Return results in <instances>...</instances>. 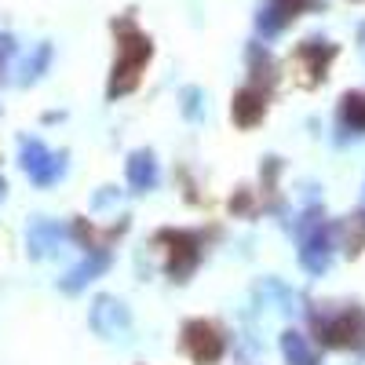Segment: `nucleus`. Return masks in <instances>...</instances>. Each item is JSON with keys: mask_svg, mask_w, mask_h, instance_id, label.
<instances>
[{"mask_svg": "<svg viewBox=\"0 0 365 365\" xmlns=\"http://www.w3.org/2000/svg\"><path fill=\"white\" fill-rule=\"evenodd\" d=\"M48 58H51V48H48V44H41V48H37L34 55L26 58V66H22V77H19V81H22V84L37 81V77L44 73V66H48Z\"/></svg>", "mask_w": 365, "mask_h": 365, "instance_id": "17", "label": "nucleus"}, {"mask_svg": "<svg viewBox=\"0 0 365 365\" xmlns=\"http://www.w3.org/2000/svg\"><path fill=\"white\" fill-rule=\"evenodd\" d=\"M296 241H299V263L311 274H325L332 263V249H336V234H332L329 220L322 216V208H307L299 216Z\"/></svg>", "mask_w": 365, "mask_h": 365, "instance_id": "3", "label": "nucleus"}, {"mask_svg": "<svg viewBox=\"0 0 365 365\" xmlns=\"http://www.w3.org/2000/svg\"><path fill=\"white\" fill-rule=\"evenodd\" d=\"M340 132L347 135H365V96L361 91H347L340 103Z\"/></svg>", "mask_w": 365, "mask_h": 365, "instance_id": "16", "label": "nucleus"}, {"mask_svg": "<svg viewBox=\"0 0 365 365\" xmlns=\"http://www.w3.org/2000/svg\"><path fill=\"white\" fill-rule=\"evenodd\" d=\"M179 347L187 351V358L194 365H216L227 351V336H223V329L216 322H208V318H194L182 325L179 332Z\"/></svg>", "mask_w": 365, "mask_h": 365, "instance_id": "5", "label": "nucleus"}, {"mask_svg": "<svg viewBox=\"0 0 365 365\" xmlns=\"http://www.w3.org/2000/svg\"><path fill=\"white\" fill-rule=\"evenodd\" d=\"M110 267V252L106 249H96V252H88L73 270H66L63 274V282H58V289H63V292H81L88 282H96L99 278V274Z\"/></svg>", "mask_w": 365, "mask_h": 365, "instance_id": "12", "label": "nucleus"}, {"mask_svg": "<svg viewBox=\"0 0 365 365\" xmlns=\"http://www.w3.org/2000/svg\"><path fill=\"white\" fill-rule=\"evenodd\" d=\"M311 8H325V0H267L259 8L256 26L263 37H278L299 11H311Z\"/></svg>", "mask_w": 365, "mask_h": 365, "instance_id": "8", "label": "nucleus"}, {"mask_svg": "<svg viewBox=\"0 0 365 365\" xmlns=\"http://www.w3.org/2000/svg\"><path fill=\"white\" fill-rule=\"evenodd\" d=\"M332 55H336V48H332L329 41H303V44L296 48V63H299L303 73H307V84H311V88L325 77Z\"/></svg>", "mask_w": 365, "mask_h": 365, "instance_id": "10", "label": "nucleus"}, {"mask_svg": "<svg viewBox=\"0 0 365 365\" xmlns=\"http://www.w3.org/2000/svg\"><path fill=\"white\" fill-rule=\"evenodd\" d=\"M282 354L289 365H318V351L311 347V340L299 329H285L282 332Z\"/></svg>", "mask_w": 365, "mask_h": 365, "instance_id": "14", "label": "nucleus"}, {"mask_svg": "<svg viewBox=\"0 0 365 365\" xmlns=\"http://www.w3.org/2000/svg\"><path fill=\"white\" fill-rule=\"evenodd\" d=\"M182 99H187V113H190V117H201V106H197L201 91H197V88H187V91H182Z\"/></svg>", "mask_w": 365, "mask_h": 365, "instance_id": "19", "label": "nucleus"}, {"mask_svg": "<svg viewBox=\"0 0 365 365\" xmlns=\"http://www.w3.org/2000/svg\"><path fill=\"white\" fill-rule=\"evenodd\" d=\"M332 234H336V245L347 256H358L361 245H365V212H361V216H347L340 223H332Z\"/></svg>", "mask_w": 365, "mask_h": 365, "instance_id": "15", "label": "nucleus"}, {"mask_svg": "<svg viewBox=\"0 0 365 365\" xmlns=\"http://www.w3.org/2000/svg\"><path fill=\"white\" fill-rule=\"evenodd\" d=\"M307 322L329 351H354L365 358V311L358 303H311Z\"/></svg>", "mask_w": 365, "mask_h": 365, "instance_id": "1", "label": "nucleus"}, {"mask_svg": "<svg viewBox=\"0 0 365 365\" xmlns=\"http://www.w3.org/2000/svg\"><path fill=\"white\" fill-rule=\"evenodd\" d=\"M0 197H4V182H0Z\"/></svg>", "mask_w": 365, "mask_h": 365, "instance_id": "20", "label": "nucleus"}, {"mask_svg": "<svg viewBox=\"0 0 365 365\" xmlns=\"http://www.w3.org/2000/svg\"><path fill=\"white\" fill-rule=\"evenodd\" d=\"M88 322H91V329H96L99 336H106V340H120V336H128V329H132L128 307H125L120 299H113V296H99L96 303H91Z\"/></svg>", "mask_w": 365, "mask_h": 365, "instance_id": "7", "label": "nucleus"}, {"mask_svg": "<svg viewBox=\"0 0 365 365\" xmlns=\"http://www.w3.org/2000/svg\"><path fill=\"white\" fill-rule=\"evenodd\" d=\"M11 55H15V41L4 34L0 37V81H4V73H8V63H11Z\"/></svg>", "mask_w": 365, "mask_h": 365, "instance_id": "18", "label": "nucleus"}, {"mask_svg": "<svg viewBox=\"0 0 365 365\" xmlns=\"http://www.w3.org/2000/svg\"><path fill=\"white\" fill-rule=\"evenodd\" d=\"M154 245L165 249V270L172 282H187L201 263V234L197 230H158Z\"/></svg>", "mask_w": 365, "mask_h": 365, "instance_id": "4", "label": "nucleus"}, {"mask_svg": "<svg viewBox=\"0 0 365 365\" xmlns=\"http://www.w3.org/2000/svg\"><path fill=\"white\" fill-rule=\"evenodd\" d=\"M63 241H70V227L55 223V220H34V223H29V230H26V245H29V256H37V259H44V256H55Z\"/></svg>", "mask_w": 365, "mask_h": 365, "instance_id": "9", "label": "nucleus"}, {"mask_svg": "<svg viewBox=\"0 0 365 365\" xmlns=\"http://www.w3.org/2000/svg\"><path fill=\"white\" fill-rule=\"evenodd\" d=\"M117 29V37H120V51H117V63H113V77H110V88H106V96L110 99H120V96H128V91H135L146 63H150V55H154V44H150L146 34H139L135 22L128 19H120L113 22Z\"/></svg>", "mask_w": 365, "mask_h": 365, "instance_id": "2", "label": "nucleus"}, {"mask_svg": "<svg viewBox=\"0 0 365 365\" xmlns=\"http://www.w3.org/2000/svg\"><path fill=\"white\" fill-rule=\"evenodd\" d=\"M19 165L37 187H55V182L66 175V154H51L41 139H22Z\"/></svg>", "mask_w": 365, "mask_h": 365, "instance_id": "6", "label": "nucleus"}, {"mask_svg": "<svg viewBox=\"0 0 365 365\" xmlns=\"http://www.w3.org/2000/svg\"><path fill=\"white\" fill-rule=\"evenodd\" d=\"M263 113H267V88L249 84V88H241L237 96H234V125L256 128L259 120H263Z\"/></svg>", "mask_w": 365, "mask_h": 365, "instance_id": "11", "label": "nucleus"}, {"mask_svg": "<svg viewBox=\"0 0 365 365\" xmlns=\"http://www.w3.org/2000/svg\"><path fill=\"white\" fill-rule=\"evenodd\" d=\"M125 175H128V187L132 190H150L158 182V161H154V154L150 150H135V154L125 161Z\"/></svg>", "mask_w": 365, "mask_h": 365, "instance_id": "13", "label": "nucleus"}]
</instances>
